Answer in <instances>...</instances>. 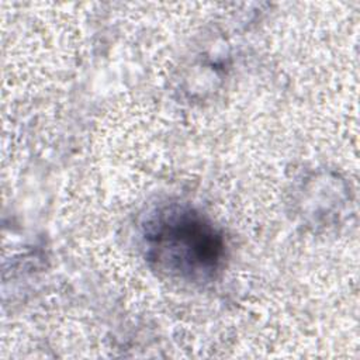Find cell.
I'll return each instance as SVG.
<instances>
[{
  "mask_svg": "<svg viewBox=\"0 0 360 360\" xmlns=\"http://www.w3.org/2000/svg\"><path fill=\"white\" fill-rule=\"evenodd\" d=\"M143 248L155 269L186 281L211 278L225 256L224 239L214 225L181 205L152 215L143 226Z\"/></svg>",
  "mask_w": 360,
  "mask_h": 360,
  "instance_id": "obj_1",
  "label": "cell"
}]
</instances>
